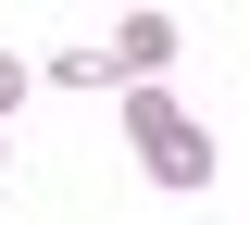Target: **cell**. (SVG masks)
Returning a JSON list of instances; mask_svg holds the SVG:
<instances>
[{"instance_id":"cell-1","label":"cell","mask_w":250,"mask_h":225,"mask_svg":"<svg viewBox=\"0 0 250 225\" xmlns=\"http://www.w3.org/2000/svg\"><path fill=\"white\" fill-rule=\"evenodd\" d=\"M125 138H138V163H150V188H200V175H213V138L188 125L163 88H125Z\"/></svg>"},{"instance_id":"cell-2","label":"cell","mask_w":250,"mask_h":225,"mask_svg":"<svg viewBox=\"0 0 250 225\" xmlns=\"http://www.w3.org/2000/svg\"><path fill=\"white\" fill-rule=\"evenodd\" d=\"M163 63H175V13H125V38H113V75H125V88H150Z\"/></svg>"},{"instance_id":"cell-3","label":"cell","mask_w":250,"mask_h":225,"mask_svg":"<svg viewBox=\"0 0 250 225\" xmlns=\"http://www.w3.org/2000/svg\"><path fill=\"white\" fill-rule=\"evenodd\" d=\"M13 100H25V63H13V50H0V113H13Z\"/></svg>"},{"instance_id":"cell-4","label":"cell","mask_w":250,"mask_h":225,"mask_svg":"<svg viewBox=\"0 0 250 225\" xmlns=\"http://www.w3.org/2000/svg\"><path fill=\"white\" fill-rule=\"evenodd\" d=\"M0 163H13V138H0Z\"/></svg>"}]
</instances>
